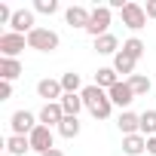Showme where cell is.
<instances>
[{
	"label": "cell",
	"mask_w": 156,
	"mask_h": 156,
	"mask_svg": "<svg viewBox=\"0 0 156 156\" xmlns=\"http://www.w3.org/2000/svg\"><path fill=\"white\" fill-rule=\"evenodd\" d=\"M80 95H83V104H86V110H89L95 119H107V116L113 113V101H110V95H107L104 89H98L95 83H92V86H86Z\"/></svg>",
	"instance_id": "cell-1"
},
{
	"label": "cell",
	"mask_w": 156,
	"mask_h": 156,
	"mask_svg": "<svg viewBox=\"0 0 156 156\" xmlns=\"http://www.w3.org/2000/svg\"><path fill=\"white\" fill-rule=\"evenodd\" d=\"M31 150V141L25 138V135H9L6 138V150L3 153H9V156H25Z\"/></svg>",
	"instance_id": "cell-19"
},
{
	"label": "cell",
	"mask_w": 156,
	"mask_h": 156,
	"mask_svg": "<svg viewBox=\"0 0 156 156\" xmlns=\"http://www.w3.org/2000/svg\"><path fill=\"white\" fill-rule=\"evenodd\" d=\"M58 135L61 138H76V135H80V116H64L61 119V126H58Z\"/></svg>",
	"instance_id": "cell-24"
},
{
	"label": "cell",
	"mask_w": 156,
	"mask_h": 156,
	"mask_svg": "<svg viewBox=\"0 0 156 156\" xmlns=\"http://www.w3.org/2000/svg\"><path fill=\"white\" fill-rule=\"evenodd\" d=\"M95 52H98V55H116V52H119V40H116L113 34H104V37L95 40Z\"/></svg>",
	"instance_id": "cell-21"
},
{
	"label": "cell",
	"mask_w": 156,
	"mask_h": 156,
	"mask_svg": "<svg viewBox=\"0 0 156 156\" xmlns=\"http://www.w3.org/2000/svg\"><path fill=\"white\" fill-rule=\"evenodd\" d=\"M37 119H40V126H49V129L55 126V129H58V126H61V119H64V110H61V104H58V101H52V104H43V107H40Z\"/></svg>",
	"instance_id": "cell-11"
},
{
	"label": "cell",
	"mask_w": 156,
	"mask_h": 156,
	"mask_svg": "<svg viewBox=\"0 0 156 156\" xmlns=\"http://www.w3.org/2000/svg\"><path fill=\"white\" fill-rule=\"evenodd\" d=\"M110 22H113V9H110V6H95V9H92V19H89L86 34H92V37L98 40V37L110 34V31H107V28H110Z\"/></svg>",
	"instance_id": "cell-3"
},
{
	"label": "cell",
	"mask_w": 156,
	"mask_h": 156,
	"mask_svg": "<svg viewBox=\"0 0 156 156\" xmlns=\"http://www.w3.org/2000/svg\"><path fill=\"white\" fill-rule=\"evenodd\" d=\"M144 150H147V138H144L141 132H138V135H126V138H122V153H126V156H141Z\"/></svg>",
	"instance_id": "cell-15"
},
{
	"label": "cell",
	"mask_w": 156,
	"mask_h": 156,
	"mask_svg": "<svg viewBox=\"0 0 156 156\" xmlns=\"http://www.w3.org/2000/svg\"><path fill=\"white\" fill-rule=\"evenodd\" d=\"M135 64H138V61H135V58H129V55H126V52L119 49V52L113 55V64H110V67H113L116 73H122V76H126V80H129V76L135 73Z\"/></svg>",
	"instance_id": "cell-18"
},
{
	"label": "cell",
	"mask_w": 156,
	"mask_h": 156,
	"mask_svg": "<svg viewBox=\"0 0 156 156\" xmlns=\"http://www.w3.org/2000/svg\"><path fill=\"white\" fill-rule=\"evenodd\" d=\"M144 12H147V19H156V0H150V3L144 6Z\"/></svg>",
	"instance_id": "cell-28"
},
{
	"label": "cell",
	"mask_w": 156,
	"mask_h": 156,
	"mask_svg": "<svg viewBox=\"0 0 156 156\" xmlns=\"http://www.w3.org/2000/svg\"><path fill=\"white\" fill-rule=\"evenodd\" d=\"M58 43H61V37L52 28H34L28 34V49H37V52H55Z\"/></svg>",
	"instance_id": "cell-2"
},
{
	"label": "cell",
	"mask_w": 156,
	"mask_h": 156,
	"mask_svg": "<svg viewBox=\"0 0 156 156\" xmlns=\"http://www.w3.org/2000/svg\"><path fill=\"white\" fill-rule=\"evenodd\" d=\"M0 156H9V153H0Z\"/></svg>",
	"instance_id": "cell-31"
},
{
	"label": "cell",
	"mask_w": 156,
	"mask_h": 156,
	"mask_svg": "<svg viewBox=\"0 0 156 156\" xmlns=\"http://www.w3.org/2000/svg\"><path fill=\"white\" fill-rule=\"evenodd\" d=\"M147 153H150V156H156V135H153V138H147Z\"/></svg>",
	"instance_id": "cell-29"
},
{
	"label": "cell",
	"mask_w": 156,
	"mask_h": 156,
	"mask_svg": "<svg viewBox=\"0 0 156 156\" xmlns=\"http://www.w3.org/2000/svg\"><path fill=\"white\" fill-rule=\"evenodd\" d=\"M129 86H132L135 98H138V95H147V92L153 89V83H150V76H144V73H132V76H129Z\"/></svg>",
	"instance_id": "cell-23"
},
{
	"label": "cell",
	"mask_w": 156,
	"mask_h": 156,
	"mask_svg": "<svg viewBox=\"0 0 156 156\" xmlns=\"http://www.w3.org/2000/svg\"><path fill=\"white\" fill-rule=\"evenodd\" d=\"M28 141H31V150L43 156V153H49V150L55 147V132H52L49 126H37V129L28 135Z\"/></svg>",
	"instance_id": "cell-5"
},
{
	"label": "cell",
	"mask_w": 156,
	"mask_h": 156,
	"mask_svg": "<svg viewBox=\"0 0 156 156\" xmlns=\"http://www.w3.org/2000/svg\"><path fill=\"white\" fill-rule=\"evenodd\" d=\"M61 110H64V116H80V110L86 107L83 104V95H61Z\"/></svg>",
	"instance_id": "cell-20"
},
{
	"label": "cell",
	"mask_w": 156,
	"mask_h": 156,
	"mask_svg": "<svg viewBox=\"0 0 156 156\" xmlns=\"http://www.w3.org/2000/svg\"><path fill=\"white\" fill-rule=\"evenodd\" d=\"M9 98H12V83L0 80V101H9Z\"/></svg>",
	"instance_id": "cell-27"
},
{
	"label": "cell",
	"mask_w": 156,
	"mask_h": 156,
	"mask_svg": "<svg viewBox=\"0 0 156 156\" xmlns=\"http://www.w3.org/2000/svg\"><path fill=\"white\" fill-rule=\"evenodd\" d=\"M141 135L144 138H153L156 135V110H144L141 113Z\"/></svg>",
	"instance_id": "cell-25"
},
{
	"label": "cell",
	"mask_w": 156,
	"mask_h": 156,
	"mask_svg": "<svg viewBox=\"0 0 156 156\" xmlns=\"http://www.w3.org/2000/svg\"><path fill=\"white\" fill-rule=\"evenodd\" d=\"M110 101H113V107H122V110H129V104L135 101V92H132V86H129V80H119L110 92Z\"/></svg>",
	"instance_id": "cell-9"
},
{
	"label": "cell",
	"mask_w": 156,
	"mask_h": 156,
	"mask_svg": "<svg viewBox=\"0 0 156 156\" xmlns=\"http://www.w3.org/2000/svg\"><path fill=\"white\" fill-rule=\"evenodd\" d=\"M89 19H92V9H86V6H67L64 9V22L70 25V28H89Z\"/></svg>",
	"instance_id": "cell-12"
},
{
	"label": "cell",
	"mask_w": 156,
	"mask_h": 156,
	"mask_svg": "<svg viewBox=\"0 0 156 156\" xmlns=\"http://www.w3.org/2000/svg\"><path fill=\"white\" fill-rule=\"evenodd\" d=\"M119 16H122V25H126L129 31H141V28L147 25V12H144L141 3H126Z\"/></svg>",
	"instance_id": "cell-7"
},
{
	"label": "cell",
	"mask_w": 156,
	"mask_h": 156,
	"mask_svg": "<svg viewBox=\"0 0 156 156\" xmlns=\"http://www.w3.org/2000/svg\"><path fill=\"white\" fill-rule=\"evenodd\" d=\"M37 126H40V119H37L31 110H16V113L9 116V129H12V135H25V138H28Z\"/></svg>",
	"instance_id": "cell-6"
},
{
	"label": "cell",
	"mask_w": 156,
	"mask_h": 156,
	"mask_svg": "<svg viewBox=\"0 0 156 156\" xmlns=\"http://www.w3.org/2000/svg\"><path fill=\"white\" fill-rule=\"evenodd\" d=\"M37 95L46 101V104H52V101H61V95H64V89H61V80H40L37 83Z\"/></svg>",
	"instance_id": "cell-10"
},
{
	"label": "cell",
	"mask_w": 156,
	"mask_h": 156,
	"mask_svg": "<svg viewBox=\"0 0 156 156\" xmlns=\"http://www.w3.org/2000/svg\"><path fill=\"white\" fill-rule=\"evenodd\" d=\"M116 83H119V73H116L113 67H98V73H95V86H98V89L110 92Z\"/></svg>",
	"instance_id": "cell-16"
},
{
	"label": "cell",
	"mask_w": 156,
	"mask_h": 156,
	"mask_svg": "<svg viewBox=\"0 0 156 156\" xmlns=\"http://www.w3.org/2000/svg\"><path fill=\"white\" fill-rule=\"evenodd\" d=\"M34 28H37V25H34V9H16V12H12L9 31H16V34L28 37V34H31Z\"/></svg>",
	"instance_id": "cell-8"
},
{
	"label": "cell",
	"mask_w": 156,
	"mask_h": 156,
	"mask_svg": "<svg viewBox=\"0 0 156 156\" xmlns=\"http://www.w3.org/2000/svg\"><path fill=\"white\" fill-rule=\"evenodd\" d=\"M22 73H25V67H22L19 58H0V80L12 83L16 76H22Z\"/></svg>",
	"instance_id": "cell-14"
},
{
	"label": "cell",
	"mask_w": 156,
	"mask_h": 156,
	"mask_svg": "<svg viewBox=\"0 0 156 156\" xmlns=\"http://www.w3.org/2000/svg\"><path fill=\"white\" fill-rule=\"evenodd\" d=\"M25 46H28V37H22L16 31H3L0 34V58H19Z\"/></svg>",
	"instance_id": "cell-4"
},
{
	"label": "cell",
	"mask_w": 156,
	"mask_h": 156,
	"mask_svg": "<svg viewBox=\"0 0 156 156\" xmlns=\"http://www.w3.org/2000/svg\"><path fill=\"white\" fill-rule=\"evenodd\" d=\"M61 89H64V95H80L86 86H83L76 70H67V73H61Z\"/></svg>",
	"instance_id": "cell-17"
},
{
	"label": "cell",
	"mask_w": 156,
	"mask_h": 156,
	"mask_svg": "<svg viewBox=\"0 0 156 156\" xmlns=\"http://www.w3.org/2000/svg\"><path fill=\"white\" fill-rule=\"evenodd\" d=\"M122 52H126L129 58H135V61H138V58H144L147 46H144V40H141V37H129V40L122 43Z\"/></svg>",
	"instance_id": "cell-22"
},
{
	"label": "cell",
	"mask_w": 156,
	"mask_h": 156,
	"mask_svg": "<svg viewBox=\"0 0 156 156\" xmlns=\"http://www.w3.org/2000/svg\"><path fill=\"white\" fill-rule=\"evenodd\" d=\"M116 126H119L122 138H126V135H138V132H141V113L122 110V113H119V119H116Z\"/></svg>",
	"instance_id": "cell-13"
},
{
	"label": "cell",
	"mask_w": 156,
	"mask_h": 156,
	"mask_svg": "<svg viewBox=\"0 0 156 156\" xmlns=\"http://www.w3.org/2000/svg\"><path fill=\"white\" fill-rule=\"evenodd\" d=\"M34 12H43V16L58 12V0H34Z\"/></svg>",
	"instance_id": "cell-26"
},
{
	"label": "cell",
	"mask_w": 156,
	"mask_h": 156,
	"mask_svg": "<svg viewBox=\"0 0 156 156\" xmlns=\"http://www.w3.org/2000/svg\"><path fill=\"white\" fill-rule=\"evenodd\" d=\"M43 156H64V153H61L58 147H52V150H49V153H43Z\"/></svg>",
	"instance_id": "cell-30"
}]
</instances>
